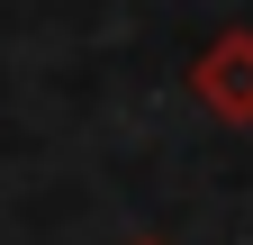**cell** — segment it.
Segmentation results:
<instances>
[{
	"instance_id": "obj_1",
	"label": "cell",
	"mask_w": 253,
	"mask_h": 245,
	"mask_svg": "<svg viewBox=\"0 0 253 245\" xmlns=\"http://www.w3.org/2000/svg\"><path fill=\"white\" fill-rule=\"evenodd\" d=\"M190 100L226 127H253V27H217L190 55Z\"/></svg>"
},
{
	"instance_id": "obj_2",
	"label": "cell",
	"mask_w": 253,
	"mask_h": 245,
	"mask_svg": "<svg viewBox=\"0 0 253 245\" xmlns=\"http://www.w3.org/2000/svg\"><path fill=\"white\" fill-rule=\"evenodd\" d=\"M136 245H163V236H136Z\"/></svg>"
}]
</instances>
